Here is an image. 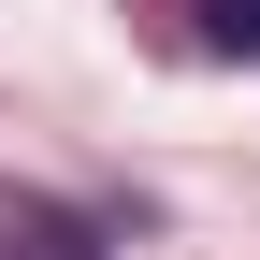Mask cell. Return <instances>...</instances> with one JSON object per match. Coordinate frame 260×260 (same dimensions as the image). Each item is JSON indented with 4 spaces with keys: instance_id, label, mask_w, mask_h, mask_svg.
Here are the masks:
<instances>
[{
    "instance_id": "6da1fadb",
    "label": "cell",
    "mask_w": 260,
    "mask_h": 260,
    "mask_svg": "<svg viewBox=\"0 0 260 260\" xmlns=\"http://www.w3.org/2000/svg\"><path fill=\"white\" fill-rule=\"evenodd\" d=\"M0 260H102V232L44 188H0Z\"/></svg>"
},
{
    "instance_id": "7a4b0ae2",
    "label": "cell",
    "mask_w": 260,
    "mask_h": 260,
    "mask_svg": "<svg viewBox=\"0 0 260 260\" xmlns=\"http://www.w3.org/2000/svg\"><path fill=\"white\" fill-rule=\"evenodd\" d=\"M188 29H203V58H260V0H188Z\"/></svg>"
}]
</instances>
